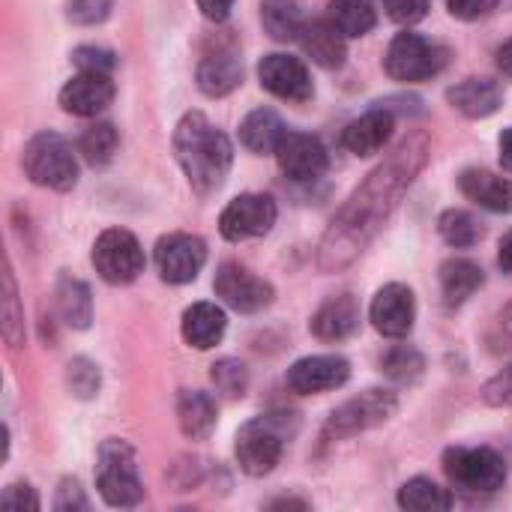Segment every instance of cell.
<instances>
[{"instance_id": "cell-1", "label": "cell", "mask_w": 512, "mask_h": 512, "mask_svg": "<svg viewBox=\"0 0 512 512\" xmlns=\"http://www.w3.org/2000/svg\"><path fill=\"white\" fill-rule=\"evenodd\" d=\"M429 159V138L423 132L405 138L387 162H381L342 204V210L333 216L330 228L321 237L318 246V270L321 273H342L348 270L366 246L378 237V231L387 225L405 192L414 186L417 174L426 168Z\"/></svg>"}, {"instance_id": "cell-2", "label": "cell", "mask_w": 512, "mask_h": 512, "mask_svg": "<svg viewBox=\"0 0 512 512\" xmlns=\"http://www.w3.org/2000/svg\"><path fill=\"white\" fill-rule=\"evenodd\" d=\"M174 156L189 186L198 195H210L225 183L234 165V144L201 111H189L174 129Z\"/></svg>"}, {"instance_id": "cell-3", "label": "cell", "mask_w": 512, "mask_h": 512, "mask_svg": "<svg viewBox=\"0 0 512 512\" xmlns=\"http://www.w3.org/2000/svg\"><path fill=\"white\" fill-rule=\"evenodd\" d=\"M294 432H297L294 414H267V417H255L243 423L237 432V444H234L240 471L249 477H267L270 471H276V465L282 462L285 444Z\"/></svg>"}, {"instance_id": "cell-4", "label": "cell", "mask_w": 512, "mask_h": 512, "mask_svg": "<svg viewBox=\"0 0 512 512\" xmlns=\"http://www.w3.org/2000/svg\"><path fill=\"white\" fill-rule=\"evenodd\" d=\"M96 489L102 501L114 510H129L144 501V486L138 477V462L132 444L120 438L102 441L96 453Z\"/></svg>"}, {"instance_id": "cell-5", "label": "cell", "mask_w": 512, "mask_h": 512, "mask_svg": "<svg viewBox=\"0 0 512 512\" xmlns=\"http://www.w3.org/2000/svg\"><path fill=\"white\" fill-rule=\"evenodd\" d=\"M24 174L45 189L69 192L78 183V159L72 144L57 132H36L21 153Z\"/></svg>"}, {"instance_id": "cell-6", "label": "cell", "mask_w": 512, "mask_h": 512, "mask_svg": "<svg viewBox=\"0 0 512 512\" xmlns=\"http://www.w3.org/2000/svg\"><path fill=\"white\" fill-rule=\"evenodd\" d=\"M450 63V48L426 39L420 33H399L384 57V69L393 81L402 84H420V81H432L435 75L444 72V66Z\"/></svg>"}, {"instance_id": "cell-7", "label": "cell", "mask_w": 512, "mask_h": 512, "mask_svg": "<svg viewBox=\"0 0 512 512\" xmlns=\"http://www.w3.org/2000/svg\"><path fill=\"white\" fill-rule=\"evenodd\" d=\"M396 411H399V399H396L393 390H366V393L348 399L345 405H339L327 417V423L321 429V441L333 444V441L363 435V432L378 429L387 420H393Z\"/></svg>"}, {"instance_id": "cell-8", "label": "cell", "mask_w": 512, "mask_h": 512, "mask_svg": "<svg viewBox=\"0 0 512 512\" xmlns=\"http://www.w3.org/2000/svg\"><path fill=\"white\" fill-rule=\"evenodd\" d=\"M444 471L462 492L489 495L507 483V462L492 447H450L444 453Z\"/></svg>"}, {"instance_id": "cell-9", "label": "cell", "mask_w": 512, "mask_h": 512, "mask_svg": "<svg viewBox=\"0 0 512 512\" xmlns=\"http://www.w3.org/2000/svg\"><path fill=\"white\" fill-rule=\"evenodd\" d=\"M93 267L108 285H129L144 273V249L135 234L108 228L93 243Z\"/></svg>"}, {"instance_id": "cell-10", "label": "cell", "mask_w": 512, "mask_h": 512, "mask_svg": "<svg viewBox=\"0 0 512 512\" xmlns=\"http://www.w3.org/2000/svg\"><path fill=\"white\" fill-rule=\"evenodd\" d=\"M279 207L270 195L261 192H246L237 195L219 216V231L225 240L240 243V240H255L270 234V228L276 225Z\"/></svg>"}, {"instance_id": "cell-11", "label": "cell", "mask_w": 512, "mask_h": 512, "mask_svg": "<svg viewBox=\"0 0 512 512\" xmlns=\"http://www.w3.org/2000/svg\"><path fill=\"white\" fill-rule=\"evenodd\" d=\"M213 291H216V297H222L225 306H231L240 315L264 312L273 303V285L264 282L261 276H255L252 270H246L237 261H225L216 270Z\"/></svg>"}, {"instance_id": "cell-12", "label": "cell", "mask_w": 512, "mask_h": 512, "mask_svg": "<svg viewBox=\"0 0 512 512\" xmlns=\"http://www.w3.org/2000/svg\"><path fill=\"white\" fill-rule=\"evenodd\" d=\"M156 270L168 285H189L207 264V243L195 234H168L156 243Z\"/></svg>"}, {"instance_id": "cell-13", "label": "cell", "mask_w": 512, "mask_h": 512, "mask_svg": "<svg viewBox=\"0 0 512 512\" xmlns=\"http://www.w3.org/2000/svg\"><path fill=\"white\" fill-rule=\"evenodd\" d=\"M276 159H279L282 174L294 183H315L330 168L327 147L315 135H306V132H288L276 150Z\"/></svg>"}, {"instance_id": "cell-14", "label": "cell", "mask_w": 512, "mask_h": 512, "mask_svg": "<svg viewBox=\"0 0 512 512\" xmlns=\"http://www.w3.org/2000/svg\"><path fill=\"white\" fill-rule=\"evenodd\" d=\"M351 378V363L339 354H315L303 357L288 369V387L297 396H318L345 387Z\"/></svg>"}, {"instance_id": "cell-15", "label": "cell", "mask_w": 512, "mask_h": 512, "mask_svg": "<svg viewBox=\"0 0 512 512\" xmlns=\"http://www.w3.org/2000/svg\"><path fill=\"white\" fill-rule=\"evenodd\" d=\"M369 318L375 324V330L387 339H405L414 330V318H417V300L414 291L402 282H390L384 285L372 306H369Z\"/></svg>"}, {"instance_id": "cell-16", "label": "cell", "mask_w": 512, "mask_h": 512, "mask_svg": "<svg viewBox=\"0 0 512 512\" xmlns=\"http://www.w3.org/2000/svg\"><path fill=\"white\" fill-rule=\"evenodd\" d=\"M258 78L264 90L285 102H309L315 93L306 63L291 54H267L258 63Z\"/></svg>"}, {"instance_id": "cell-17", "label": "cell", "mask_w": 512, "mask_h": 512, "mask_svg": "<svg viewBox=\"0 0 512 512\" xmlns=\"http://www.w3.org/2000/svg\"><path fill=\"white\" fill-rule=\"evenodd\" d=\"M114 99L111 72H78L60 90V108L75 117H96Z\"/></svg>"}, {"instance_id": "cell-18", "label": "cell", "mask_w": 512, "mask_h": 512, "mask_svg": "<svg viewBox=\"0 0 512 512\" xmlns=\"http://www.w3.org/2000/svg\"><path fill=\"white\" fill-rule=\"evenodd\" d=\"M393 129H396V120H393V111L387 108H372L366 111L363 117L351 120L342 132V144L354 153V156H375L378 150L387 147V141L393 138Z\"/></svg>"}, {"instance_id": "cell-19", "label": "cell", "mask_w": 512, "mask_h": 512, "mask_svg": "<svg viewBox=\"0 0 512 512\" xmlns=\"http://www.w3.org/2000/svg\"><path fill=\"white\" fill-rule=\"evenodd\" d=\"M198 87L210 99H222L243 84V63L234 48H216L198 63Z\"/></svg>"}, {"instance_id": "cell-20", "label": "cell", "mask_w": 512, "mask_h": 512, "mask_svg": "<svg viewBox=\"0 0 512 512\" xmlns=\"http://www.w3.org/2000/svg\"><path fill=\"white\" fill-rule=\"evenodd\" d=\"M300 45L303 51L312 57V63H318L321 69H339L345 63V33L336 27L333 18H315V21H303L300 30Z\"/></svg>"}, {"instance_id": "cell-21", "label": "cell", "mask_w": 512, "mask_h": 512, "mask_svg": "<svg viewBox=\"0 0 512 512\" xmlns=\"http://www.w3.org/2000/svg\"><path fill=\"white\" fill-rule=\"evenodd\" d=\"M459 189L465 198L492 213H512V180L486 168H465L459 174Z\"/></svg>"}, {"instance_id": "cell-22", "label": "cell", "mask_w": 512, "mask_h": 512, "mask_svg": "<svg viewBox=\"0 0 512 512\" xmlns=\"http://www.w3.org/2000/svg\"><path fill=\"white\" fill-rule=\"evenodd\" d=\"M447 102L459 114L471 120H483V117H492L504 105V87L492 78H465L447 90Z\"/></svg>"}, {"instance_id": "cell-23", "label": "cell", "mask_w": 512, "mask_h": 512, "mask_svg": "<svg viewBox=\"0 0 512 512\" xmlns=\"http://www.w3.org/2000/svg\"><path fill=\"white\" fill-rule=\"evenodd\" d=\"M360 327V303L351 294H339L330 297L315 315L309 330L321 339V342H345L348 336H354Z\"/></svg>"}, {"instance_id": "cell-24", "label": "cell", "mask_w": 512, "mask_h": 512, "mask_svg": "<svg viewBox=\"0 0 512 512\" xmlns=\"http://www.w3.org/2000/svg\"><path fill=\"white\" fill-rule=\"evenodd\" d=\"M285 135H288V126L273 108H255L240 123V144L255 156L276 153L279 144L285 141Z\"/></svg>"}, {"instance_id": "cell-25", "label": "cell", "mask_w": 512, "mask_h": 512, "mask_svg": "<svg viewBox=\"0 0 512 512\" xmlns=\"http://www.w3.org/2000/svg\"><path fill=\"white\" fill-rule=\"evenodd\" d=\"M216 399L201 390H183L177 396V423L189 441H207L216 429Z\"/></svg>"}, {"instance_id": "cell-26", "label": "cell", "mask_w": 512, "mask_h": 512, "mask_svg": "<svg viewBox=\"0 0 512 512\" xmlns=\"http://www.w3.org/2000/svg\"><path fill=\"white\" fill-rule=\"evenodd\" d=\"M225 330L228 318L216 303H195L183 312V339L198 351H210L213 345H219Z\"/></svg>"}, {"instance_id": "cell-27", "label": "cell", "mask_w": 512, "mask_h": 512, "mask_svg": "<svg viewBox=\"0 0 512 512\" xmlns=\"http://www.w3.org/2000/svg\"><path fill=\"white\" fill-rule=\"evenodd\" d=\"M483 282H486V276H483L480 264H474L468 258H453L441 267V294H444L447 306L468 303L483 288Z\"/></svg>"}, {"instance_id": "cell-28", "label": "cell", "mask_w": 512, "mask_h": 512, "mask_svg": "<svg viewBox=\"0 0 512 512\" xmlns=\"http://www.w3.org/2000/svg\"><path fill=\"white\" fill-rule=\"evenodd\" d=\"M54 297H57V312H60L66 327H72V330H87L90 327V321H93V297H90V288L81 279L60 276Z\"/></svg>"}, {"instance_id": "cell-29", "label": "cell", "mask_w": 512, "mask_h": 512, "mask_svg": "<svg viewBox=\"0 0 512 512\" xmlns=\"http://www.w3.org/2000/svg\"><path fill=\"white\" fill-rule=\"evenodd\" d=\"M399 507L411 512H447L453 495L429 477H414L399 489Z\"/></svg>"}, {"instance_id": "cell-30", "label": "cell", "mask_w": 512, "mask_h": 512, "mask_svg": "<svg viewBox=\"0 0 512 512\" xmlns=\"http://www.w3.org/2000/svg\"><path fill=\"white\" fill-rule=\"evenodd\" d=\"M330 18L345 36H366L378 24L375 0H330Z\"/></svg>"}, {"instance_id": "cell-31", "label": "cell", "mask_w": 512, "mask_h": 512, "mask_svg": "<svg viewBox=\"0 0 512 512\" xmlns=\"http://www.w3.org/2000/svg\"><path fill=\"white\" fill-rule=\"evenodd\" d=\"M117 147H120V135L111 123H93L78 138V153L93 168H105L114 159Z\"/></svg>"}, {"instance_id": "cell-32", "label": "cell", "mask_w": 512, "mask_h": 512, "mask_svg": "<svg viewBox=\"0 0 512 512\" xmlns=\"http://www.w3.org/2000/svg\"><path fill=\"white\" fill-rule=\"evenodd\" d=\"M261 21H264V30H267L276 42L300 39L303 18H300L297 6H294L291 0H264V3H261Z\"/></svg>"}, {"instance_id": "cell-33", "label": "cell", "mask_w": 512, "mask_h": 512, "mask_svg": "<svg viewBox=\"0 0 512 512\" xmlns=\"http://www.w3.org/2000/svg\"><path fill=\"white\" fill-rule=\"evenodd\" d=\"M438 231L441 237L453 246V249H474L483 240V225L477 222V216H471L468 210H444L438 219Z\"/></svg>"}, {"instance_id": "cell-34", "label": "cell", "mask_w": 512, "mask_h": 512, "mask_svg": "<svg viewBox=\"0 0 512 512\" xmlns=\"http://www.w3.org/2000/svg\"><path fill=\"white\" fill-rule=\"evenodd\" d=\"M381 372L393 381V384H417L426 372V360L417 348H408V345H396L390 348L384 357H381Z\"/></svg>"}, {"instance_id": "cell-35", "label": "cell", "mask_w": 512, "mask_h": 512, "mask_svg": "<svg viewBox=\"0 0 512 512\" xmlns=\"http://www.w3.org/2000/svg\"><path fill=\"white\" fill-rule=\"evenodd\" d=\"M3 339L12 351L24 345V309L18 300V285H15L9 258L3 267Z\"/></svg>"}, {"instance_id": "cell-36", "label": "cell", "mask_w": 512, "mask_h": 512, "mask_svg": "<svg viewBox=\"0 0 512 512\" xmlns=\"http://www.w3.org/2000/svg\"><path fill=\"white\" fill-rule=\"evenodd\" d=\"M210 381L219 396L234 402V399H243L249 390V369L234 357H222L210 366Z\"/></svg>"}, {"instance_id": "cell-37", "label": "cell", "mask_w": 512, "mask_h": 512, "mask_svg": "<svg viewBox=\"0 0 512 512\" xmlns=\"http://www.w3.org/2000/svg\"><path fill=\"white\" fill-rule=\"evenodd\" d=\"M66 387H69V393L75 399H84V402L87 399H96L99 390H102V372H99V366L93 360H87V357L69 360V366H66Z\"/></svg>"}, {"instance_id": "cell-38", "label": "cell", "mask_w": 512, "mask_h": 512, "mask_svg": "<svg viewBox=\"0 0 512 512\" xmlns=\"http://www.w3.org/2000/svg\"><path fill=\"white\" fill-rule=\"evenodd\" d=\"M114 9V0H69L66 3V18L81 27L102 24Z\"/></svg>"}, {"instance_id": "cell-39", "label": "cell", "mask_w": 512, "mask_h": 512, "mask_svg": "<svg viewBox=\"0 0 512 512\" xmlns=\"http://www.w3.org/2000/svg\"><path fill=\"white\" fill-rule=\"evenodd\" d=\"M72 63L81 69V72H111L117 66V57L114 51L108 48H99V45H81L72 51Z\"/></svg>"}, {"instance_id": "cell-40", "label": "cell", "mask_w": 512, "mask_h": 512, "mask_svg": "<svg viewBox=\"0 0 512 512\" xmlns=\"http://www.w3.org/2000/svg\"><path fill=\"white\" fill-rule=\"evenodd\" d=\"M54 510L57 512H87L90 510V501L81 489V483L75 477H63L60 486H57V495H54Z\"/></svg>"}, {"instance_id": "cell-41", "label": "cell", "mask_w": 512, "mask_h": 512, "mask_svg": "<svg viewBox=\"0 0 512 512\" xmlns=\"http://www.w3.org/2000/svg\"><path fill=\"white\" fill-rule=\"evenodd\" d=\"M387 15L399 24H417L429 15L432 0H381Z\"/></svg>"}, {"instance_id": "cell-42", "label": "cell", "mask_w": 512, "mask_h": 512, "mask_svg": "<svg viewBox=\"0 0 512 512\" xmlns=\"http://www.w3.org/2000/svg\"><path fill=\"white\" fill-rule=\"evenodd\" d=\"M0 507L3 510H18V512H36L39 510V495L33 486L27 483H12L3 489L0 495Z\"/></svg>"}, {"instance_id": "cell-43", "label": "cell", "mask_w": 512, "mask_h": 512, "mask_svg": "<svg viewBox=\"0 0 512 512\" xmlns=\"http://www.w3.org/2000/svg\"><path fill=\"white\" fill-rule=\"evenodd\" d=\"M483 402L492 408H512V363L483 387Z\"/></svg>"}, {"instance_id": "cell-44", "label": "cell", "mask_w": 512, "mask_h": 512, "mask_svg": "<svg viewBox=\"0 0 512 512\" xmlns=\"http://www.w3.org/2000/svg\"><path fill=\"white\" fill-rule=\"evenodd\" d=\"M495 6H498V0H447L450 15L459 21H477V18L489 15Z\"/></svg>"}, {"instance_id": "cell-45", "label": "cell", "mask_w": 512, "mask_h": 512, "mask_svg": "<svg viewBox=\"0 0 512 512\" xmlns=\"http://www.w3.org/2000/svg\"><path fill=\"white\" fill-rule=\"evenodd\" d=\"M198 3V9H201V15L204 18H210V21H225L228 15H231V9H234V0H195Z\"/></svg>"}, {"instance_id": "cell-46", "label": "cell", "mask_w": 512, "mask_h": 512, "mask_svg": "<svg viewBox=\"0 0 512 512\" xmlns=\"http://www.w3.org/2000/svg\"><path fill=\"white\" fill-rule=\"evenodd\" d=\"M498 264H501V270H504V273H510L512 276V231H507V234L501 237V246H498Z\"/></svg>"}, {"instance_id": "cell-47", "label": "cell", "mask_w": 512, "mask_h": 512, "mask_svg": "<svg viewBox=\"0 0 512 512\" xmlns=\"http://www.w3.org/2000/svg\"><path fill=\"white\" fill-rule=\"evenodd\" d=\"M498 150H501V165H504V171H510L512 174V126L501 132V138H498Z\"/></svg>"}, {"instance_id": "cell-48", "label": "cell", "mask_w": 512, "mask_h": 512, "mask_svg": "<svg viewBox=\"0 0 512 512\" xmlns=\"http://www.w3.org/2000/svg\"><path fill=\"white\" fill-rule=\"evenodd\" d=\"M498 66H501V72L512 78V39H507L501 48H498Z\"/></svg>"}, {"instance_id": "cell-49", "label": "cell", "mask_w": 512, "mask_h": 512, "mask_svg": "<svg viewBox=\"0 0 512 512\" xmlns=\"http://www.w3.org/2000/svg\"><path fill=\"white\" fill-rule=\"evenodd\" d=\"M270 507H309L306 501H294V498H282V501H273Z\"/></svg>"}]
</instances>
